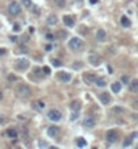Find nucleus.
Returning a JSON list of instances; mask_svg holds the SVG:
<instances>
[{"label": "nucleus", "mask_w": 138, "mask_h": 149, "mask_svg": "<svg viewBox=\"0 0 138 149\" xmlns=\"http://www.w3.org/2000/svg\"><path fill=\"white\" fill-rule=\"evenodd\" d=\"M16 92H18V95L21 96V98H25V99H27V98H30L31 96V88L29 87L27 84L25 83H22V84H19L18 85V88H16Z\"/></svg>", "instance_id": "f257e3e1"}, {"label": "nucleus", "mask_w": 138, "mask_h": 149, "mask_svg": "<svg viewBox=\"0 0 138 149\" xmlns=\"http://www.w3.org/2000/svg\"><path fill=\"white\" fill-rule=\"evenodd\" d=\"M21 11H22V7H21V4H19L16 0H12V2L8 4V12L11 15H19Z\"/></svg>", "instance_id": "f03ea898"}, {"label": "nucleus", "mask_w": 138, "mask_h": 149, "mask_svg": "<svg viewBox=\"0 0 138 149\" xmlns=\"http://www.w3.org/2000/svg\"><path fill=\"white\" fill-rule=\"evenodd\" d=\"M69 49H72L74 50V52H77V50H80L83 48V41H81V38H77V37H73L72 40L69 41Z\"/></svg>", "instance_id": "7ed1b4c3"}, {"label": "nucleus", "mask_w": 138, "mask_h": 149, "mask_svg": "<svg viewBox=\"0 0 138 149\" xmlns=\"http://www.w3.org/2000/svg\"><path fill=\"white\" fill-rule=\"evenodd\" d=\"M48 118L52 121V122H58L61 118H62V114H61V111L60 110H57V108H52L50 111L48 113Z\"/></svg>", "instance_id": "20e7f679"}, {"label": "nucleus", "mask_w": 138, "mask_h": 149, "mask_svg": "<svg viewBox=\"0 0 138 149\" xmlns=\"http://www.w3.org/2000/svg\"><path fill=\"white\" fill-rule=\"evenodd\" d=\"M16 69L18 70H26L27 68H29L30 62L29 60H26V58H21V60H16Z\"/></svg>", "instance_id": "39448f33"}, {"label": "nucleus", "mask_w": 138, "mask_h": 149, "mask_svg": "<svg viewBox=\"0 0 138 149\" xmlns=\"http://www.w3.org/2000/svg\"><path fill=\"white\" fill-rule=\"evenodd\" d=\"M83 125H84V127H87V129H92V127H95V125H96V119L93 118V117H85V119L83 121Z\"/></svg>", "instance_id": "423d86ee"}, {"label": "nucleus", "mask_w": 138, "mask_h": 149, "mask_svg": "<svg viewBox=\"0 0 138 149\" xmlns=\"http://www.w3.org/2000/svg\"><path fill=\"white\" fill-rule=\"evenodd\" d=\"M106 140H107L108 142H111V144L116 142L118 141V133L115 130H108L107 134H106Z\"/></svg>", "instance_id": "0eeeda50"}, {"label": "nucleus", "mask_w": 138, "mask_h": 149, "mask_svg": "<svg viewBox=\"0 0 138 149\" xmlns=\"http://www.w3.org/2000/svg\"><path fill=\"white\" fill-rule=\"evenodd\" d=\"M57 76L62 83H69V81L72 80V76H70V73H68V72H58Z\"/></svg>", "instance_id": "6e6552de"}, {"label": "nucleus", "mask_w": 138, "mask_h": 149, "mask_svg": "<svg viewBox=\"0 0 138 149\" xmlns=\"http://www.w3.org/2000/svg\"><path fill=\"white\" fill-rule=\"evenodd\" d=\"M95 79H96V76L93 73H85L84 76H83V80H84V83L87 85L93 84V83H95Z\"/></svg>", "instance_id": "1a4fd4ad"}, {"label": "nucleus", "mask_w": 138, "mask_h": 149, "mask_svg": "<svg viewBox=\"0 0 138 149\" xmlns=\"http://www.w3.org/2000/svg\"><path fill=\"white\" fill-rule=\"evenodd\" d=\"M100 61H102V58H100V56H97V54H91L88 57V62L93 66H97L100 64Z\"/></svg>", "instance_id": "9d476101"}, {"label": "nucleus", "mask_w": 138, "mask_h": 149, "mask_svg": "<svg viewBox=\"0 0 138 149\" xmlns=\"http://www.w3.org/2000/svg\"><path fill=\"white\" fill-rule=\"evenodd\" d=\"M99 98H100V102L104 106H108L110 103H111V96L108 95V92H102L99 95Z\"/></svg>", "instance_id": "9b49d317"}, {"label": "nucleus", "mask_w": 138, "mask_h": 149, "mask_svg": "<svg viewBox=\"0 0 138 149\" xmlns=\"http://www.w3.org/2000/svg\"><path fill=\"white\" fill-rule=\"evenodd\" d=\"M48 134L50 137H57L58 134H60V127L56 126V125H53V126L48 127Z\"/></svg>", "instance_id": "f8f14e48"}, {"label": "nucleus", "mask_w": 138, "mask_h": 149, "mask_svg": "<svg viewBox=\"0 0 138 149\" xmlns=\"http://www.w3.org/2000/svg\"><path fill=\"white\" fill-rule=\"evenodd\" d=\"M106 38H107V34H106V31L103 29H99L96 31V40L99 42H104Z\"/></svg>", "instance_id": "ddd939ff"}, {"label": "nucleus", "mask_w": 138, "mask_h": 149, "mask_svg": "<svg viewBox=\"0 0 138 149\" xmlns=\"http://www.w3.org/2000/svg\"><path fill=\"white\" fill-rule=\"evenodd\" d=\"M62 21H64V25H65V26H68V27H72V26L74 25L73 18H72V16H69V15H64V16H62Z\"/></svg>", "instance_id": "4468645a"}, {"label": "nucleus", "mask_w": 138, "mask_h": 149, "mask_svg": "<svg viewBox=\"0 0 138 149\" xmlns=\"http://www.w3.org/2000/svg\"><path fill=\"white\" fill-rule=\"evenodd\" d=\"M33 107L37 110V111H42V110L45 108V102H42V100H35L34 103H33Z\"/></svg>", "instance_id": "2eb2a0df"}, {"label": "nucleus", "mask_w": 138, "mask_h": 149, "mask_svg": "<svg viewBox=\"0 0 138 149\" xmlns=\"http://www.w3.org/2000/svg\"><path fill=\"white\" fill-rule=\"evenodd\" d=\"M111 89H112V92L119 94L121 89H122V83H119V81H114V83L111 84Z\"/></svg>", "instance_id": "dca6fc26"}, {"label": "nucleus", "mask_w": 138, "mask_h": 149, "mask_svg": "<svg viewBox=\"0 0 138 149\" xmlns=\"http://www.w3.org/2000/svg\"><path fill=\"white\" fill-rule=\"evenodd\" d=\"M129 89L131 92H137L138 91V79L133 80L131 83H129Z\"/></svg>", "instance_id": "f3484780"}, {"label": "nucleus", "mask_w": 138, "mask_h": 149, "mask_svg": "<svg viewBox=\"0 0 138 149\" xmlns=\"http://www.w3.org/2000/svg\"><path fill=\"white\" fill-rule=\"evenodd\" d=\"M70 108H72L73 111H78V110L81 108V102L80 100H73L72 103H70Z\"/></svg>", "instance_id": "a211bd4d"}, {"label": "nucleus", "mask_w": 138, "mask_h": 149, "mask_svg": "<svg viewBox=\"0 0 138 149\" xmlns=\"http://www.w3.org/2000/svg\"><path fill=\"white\" fill-rule=\"evenodd\" d=\"M106 84H107V81L104 77H96L95 79V85H97V87H106Z\"/></svg>", "instance_id": "6ab92c4d"}, {"label": "nucleus", "mask_w": 138, "mask_h": 149, "mask_svg": "<svg viewBox=\"0 0 138 149\" xmlns=\"http://www.w3.org/2000/svg\"><path fill=\"white\" fill-rule=\"evenodd\" d=\"M48 25H50V26H54V25H57V16L56 15H49L48 16Z\"/></svg>", "instance_id": "aec40b11"}, {"label": "nucleus", "mask_w": 138, "mask_h": 149, "mask_svg": "<svg viewBox=\"0 0 138 149\" xmlns=\"http://www.w3.org/2000/svg\"><path fill=\"white\" fill-rule=\"evenodd\" d=\"M121 23H122V26H123V27H130V26H131V22H130V19L127 16H122L121 18Z\"/></svg>", "instance_id": "412c9836"}, {"label": "nucleus", "mask_w": 138, "mask_h": 149, "mask_svg": "<svg viewBox=\"0 0 138 149\" xmlns=\"http://www.w3.org/2000/svg\"><path fill=\"white\" fill-rule=\"evenodd\" d=\"M7 136H8L10 138H18V132L15 130V129H8V130H7Z\"/></svg>", "instance_id": "4be33fe9"}, {"label": "nucleus", "mask_w": 138, "mask_h": 149, "mask_svg": "<svg viewBox=\"0 0 138 149\" xmlns=\"http://www.w3.org/2000/svg\"><path fill=\"white\" fill-rule=\"evenodd\" d=\"M131 144H133V137L130 136V137H126V140L123 141V144H122V145H123V148H126V146H130Z\"/></svg>", "instance_id": "5701e85b"}, {"label": "nucleus", "mask_w": 138, "mask_h": 149, "mask_svg": "<svg viewBox=\"0 0 138 149\" xmlns=\"http://www.w3.org/2000/svg\"><path fill=\"white\" fill-rule=\"evenodd\" d=\"M54 4H56L58 8H64V7L66 6V2L65 0H54Z\"/></svg>", "instance_id": "b1692460"}, {"label": "nucleus", "mask_w": 138, "mask_h": 149, "mask_svg": "<svg viewBox=\"0 0 138 149\" xmlns=\"http://www.w3.org/2000/svg\"><path fill=\"white\" fill-rule=\"evenodd\" d=\"M34 74L37 77H43V69L42 68H34Z\"/></svg>", "instance_id": "393cba45"}, {"label": "nucleus", "mask_w": 138, "mask_h": 149, "mask_svg": "<svg viewBox=\"0 0 138 149\" xmlns=\"http://www.w3.org/2000/svg\"><path fill=\"white\" fill-rule=\"evenodd\" d=\"M76 145H77L78 148H83V146H85V145H87V141H85L84 138H77Z\"/></svg>", "instance_id": "a878e982"}, {"label": "nucleus", "mask_w": 138, "mask_h": 149, "mask_svg": "<svg viewBox=\"0 0 138 149\" xmlns=\"http://www.w3.org/2000/svg\"><path fill=\"white\" fill-rule=\"evenodd\" d=\"M22 6L26 7V8H30L33 6V3H31V0H22Z\"/></svg>", "instance_id": "bb28decb"}, {"label": "nucleus", "mask_w": 138, "mask_h": 149, "mask_svg": "<svg viewBox=\"0 0 138 149\" xmlns=\"http://www.w3.org/2000/svg\"><path fill=\"white\" fill-rule=\"evenodd\" d=\"M57 37H58V38H61V40H64V38H66V31H64V30L58 31Z\"/></svg>", "instance_id": "cd10ccee"}, {"label": "nucleus", "mask_w": 138, "mask_h": 149, "mask_svg": "<svg viewBox=\"0 0 138 149\" xmlns=\"http://www.w3.org/2000/svg\"><path fill=\"white\" fill-rule=\"evenodd\" d=\"M121 81H122V83H123V84H129V76H127V74H123V76H122L121 77Z\"/></svg>", "instance_id": "c85d7f7f"}, {"label": "nucleus", "mask_w": 138, "mask_h": 149, "mask_svg": "<svg viewBox=\"0 0 138 149\" xmlns=\"http://www.w3.org/2000/svg\"><path fill=\"white\" fill-rule=\"evenodd\" d=\"M114 113L122 114V113H125V108H122V107H114Z\"/></svg>", "instance_id": "c756f323"}, {"label": "nucleus", "mask_w": 138, "mask_h": 149, "mask_svg": "<svg viewBox=\"0 0 138 149\" xmlns=\"http://www.w3.org/2000/svg\"><path fill=\"white\" fill-rule=\"evenodd\" d=\"M52 64H53L54 66H61L62 62H61L60 60H52Z\"/></svg>", "instance_id": "7c9ffc66"}, {"label": "nucleus", "mask_w": 138, "mask_h": 149, "mask_svg": "<svg viewBox=\"0 0 138 149\" xmlns=\"http://www.w3.org/2000/svg\"><path fill=\"white\" fill-rule=\"evenodd\" d=\"M14 31H15V33H19V31H21V26H19L18 23H15V25H14Z\"/></svg>", "instance_id": "2f4dec72"}, {"label": "nucleus", "mask_w": 138, "mask_h": 149, "mask_svg": "<svg viewBox=\"0 0 138 149\" xmlns=\"http://www.w3.org/2000/svg\"><path fill=\"white\" fill-rule=\"evenodd\" d=\"M43 72H45V74H50V68L49 66H43Z\"/></svg>", "instance_id": "473e14b6"}, {"label": "nucleus", "mask_w": 138, "mask_h": 149, "mask_svg": "<svg viewBox=\"0 0 138 149\" xmlns=\"http://www.w3.org/2000/svg\"><path fill=\"white\" fill-rule=\"evenodd\" d=\"M46 40L53 41V40H54V35H53V34H46Z\"/></svg>", "instance_id": "72a5a7b5"}, {"label": "nucleus", "mask_w": 138, "mask_h": 149, "mask_svg": "<svg viewBox=\"0 0 138 149\" xmlns=\"http://www.w3.org/2000/svg\"><path fill=\"white\" fill-rule=\"evenodd\" d=\"M7 79H8V81H15V80H16V77H15L14 74H10V76L7 77Z\"/></svg>", "instance_id": "f704fd0d"}, {"label": "nucleus", "mask_w": 138, "mask_h": 149, "mask_svg": "<svg viewBox=\"0 0 138 149\" xmlns=\"http://www.w3.org/2000/svg\"><path fill=\"white\" fill-rule=\"evenodd\" d=\"M19 53H27V49L25 46H21V48H19Z\"/></svg>", "instance_id": "c9c22d12"}, {"label": "nucleus", "mask_w": 138, "mask_h": 149, "mask_svg": "<svg viewBox=\"0 0 138 149\" xmlns=\"http://www.w3.org/2000/svg\"><path fill=\"white\" fill-rule=\"evenodd\" d=\"M39 146H43V148H48L49 145L46 144V142H42V141H39Z\"/></svg>", "instance_id": "e433bc0d"}, {"label": "nucleus", "mask_w": 138, "mask_h": 149, "mask_svg": "<svg viewBox=\"0 0 138 149\" xmlns=\"http://www.w3.org/2000/svg\"><path fill=\"white\" fill-rule=\"evenodd\" d=\"M6 52H7V50H6L4 48H0V56H4Z\"/></svg>", "instance_id": "4c0bfd02"}, {"label": "nucleus", "mask_w": 138, "mask_h": 149, "mask_svg": "<svg viewBox=\"0 0 138 149\" xmlns=\"http://www.w3.org/2000/svg\"><path fill=\"white\" fill-rule=\"evenodd\" d=\"M133 106H134V107H135V108H138V99L133 102Z\"/></svg>", "instance_id": "58836bf2"}, {"label": "nucleus", "mask_w": 138, "mask_h": 149, "mask_svg": "<svg viewBox=\"0 0 138 149\" xmlns=\"http://www.w3.org/2000/svg\"><path fill=\"white\" fill-rule=\"evenodd\" d=\"M10 40H11V41H12V42H16V41H18V38H16V37H11V38H10Z\"/></svg>", "instance_id": "ea45409f"}, {"label": "nucleus", "mask_w": 138, "mask_h": 149, "mask_svg": "<svg viewBox=\"0 0 138 149\" xmlns=\"http://www.w3.org/2000/svg\"><path fill=\"white\" fill-rule=\"evenodd\" d=\"M73 68H77V69H78V68H81V64H74V65H73Z\"/></svg>", "instance_id": "a19ab883"}, {"label": "nucleus", "mask_w": 138, "mask_h": 149, "mask_svg": "<svg viewBox=\"0 0 138 149\" xmlns=\"http://www.w3.org/2000/svg\"><path fill=\"white\" fill-rule=\"evenodd\" d=\"M45 49H46V50H52V46H50V45H48V46H46Z\"/></svg>", "instance_id": "79ce46f5"}, {"label": "nucleus", "mask_w": 138, "mask_h": 149, "mask_svg": "<svg viewBox=\"0 0 138 149\" xmlns=\"http://www.w3.org/2000/svg\"><path fill=\"white\" fill-rule=\"evenodd\" d=\"M2 99H3V92L0 91V100H2Z\"/></svg>", "instance_id": "37998d69"}, {"label": "nucleus", "mask_w": 138, "mask_h": 149, "mask_svg": "<svg viewBox=\"0 0 138 149\" xmlns=\"http://www.w3.org/2000/svg\"><path fill=\"white\" fill-rule=\"evenodd\" d=\"M96 2H97V0H91V3H92V4H95Z\"/></svg>", "instance_id": "c03bdc74"}]
</instances>
